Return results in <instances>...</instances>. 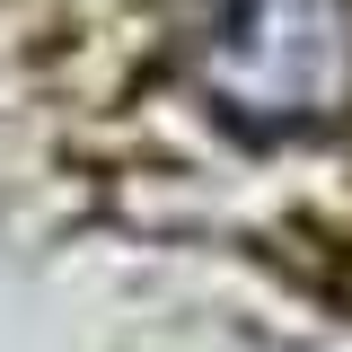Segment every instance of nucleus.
<instances>
[{"instance_id": "obj_1", "label": "nucleus", "mask_w": 352, "mask_h": 352, "mask_svg": "<svg viewBox=\"0 0 352 352\" xmlns=\"http://www.w3.org/2000/svg\"><path fill=\"white\" fill-rule=\"evenodd\" d=\"M176 53L203 106L247 141L352 115V0H194Z\"/></svg>"}]
</instances>
